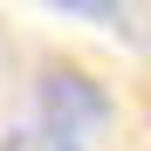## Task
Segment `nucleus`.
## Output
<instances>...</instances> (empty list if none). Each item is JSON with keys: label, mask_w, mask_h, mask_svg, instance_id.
Wrapping results in <instances>:
<instances>
[{"label": "nucleus", "mask_w": 151, "mask_h": 151, "mask_svg": "<svg viewBox=\"0 0 151 151\" xmlns=\"http://www.w3.org/2000/svg\"><path fill=\"white\" fill-rule=\"evenodd\" d=\"M0 151H83V144L62 137V131H48V124H21V131L0 137Z\"/></svg>", "instance_id": "f03ea898"}, {"label": "nucleus", "mask_w": 151, "mask_h": 151, "mask_svg": "<svg viewBox=\"0 0 151 151\" xmlns=\"http://www.w3.org/2000/svg\"><path fill=\"white\" fill-rule=\"evenodd\" d=\"M41 103H48V131H62V137H76V131L110 117V96L89 76H76V69H48L41 76Z\"/></svg>", "instance_id": "f257e3e1"}, {"label": "nucleus", "mask_w": 151, "mask_h": 151, "mask_svg": "<svg viewBox=\"0 0 151 151\" xmlns=\"http://www.w3.org/2000/svg\"><path fill=\"white\" fill-rule=\"evenodd\" d=\"M62 7H76V14H110L117 0H62Z\"/></svg>", "instance_id": "7ed1b4c3"}]
</instances>
